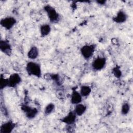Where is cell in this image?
Here are the masks:
<instances>
[{
  "instance_id": "cell-1",
  "label": "cell",
  "mask_w": 133,
  "mask_h": 133,
  "mask_svg": "<svg viewBox=\"0 0 133 133\" xmlns=\"http://www.w3.org/2000/svg\"><path fill=\"white\" fill-rule=\"evenodd\" d=\"M25 69L29 75H32L38 78L42 76V68L41 65L33 61H30L27 63Z\"/></svg>"
},
{
  "instance_id": "cell-4",
  "label": "cell",
  "mask_w": 133,
  "mask_h": 133,
  "mask_svg": "<svg viewBox=\"0 0 133 133\" xmlns=\"http://www.w3.org/2000/svg\"><path fill=\"white\" fill-rule=\"evenodd\" d=\"M21 109L24 113L25 116L30 119L35 118L38 113V111L37 108L32 107L25 104L21 106Z\"/></svg>"
},
{
  "instance_id": "cell-14",
  "label": "cell",
  "mask_w": 133,
  "mask_h": 133,
  "mask_svg": "<svg viewBox=\"0 0 133 133\" xmlns=\"http://www.w3.org/2000/svg\"><path fill=\"white\" fill-rule=\"evenodd\" d=\"M86 110H87V107L85 104H82L80 103L75 104L73 111L77 116H80L84 114Z\"/></svg>"
},
{
  "instance_id": "cell-7",
  "label": "cell",
  "mask_w": 133,
  "mask_h": 133,
  "mask_svg": "<svg viewBox=\"0 0 133 133\" xmlns=\"http://www.w3.org/2000/svg\"><path fill=\"white\" fill-rule=\"evenodd\" d=\"M22 79L20 75L17 73H14L10 75L8 77V87L15 88L17 87L21 82Z\"/></svg>"
},
{
  "instance_id": "cell-17",
  "label": "cell",
  "mask_w": 133,
  "mask_h": 133,
  "mask_svg": "<svg viewBox=\"0 0 133 133\" xmlns=\"http://www.w3.org/2000/svg\"><path fill=\"white\" fill-rule=\"evenodd\" d=\"M55 108V105L53 103H48L45 107L44 110V113L45 115H48L52 113Z\"/></svg>"
},
{
  "instance_id": "cell-20",
  "label": "cell",
  "mask_w": 133,
  "mask_h": 133,
  "mask_svg": "<svg viewBox=\"0 0 133 133\" xmlns=\"http://www.w3.org/2000/svg\"><path fill=\"white\" fill-rule=\"evenodd\" d=\"M112 73L114 76L117 78H119L122 76V72L120 70V68L117 66H115L113 68Z\"/></svg>"
},
{
  "instance_id": "cell-8",
  "label": "cell",
  "mask_w": 133,
  "mask_h": 133,
  "mask_svg": "<svg viewBox=\"0 0 133 133\" xmlns=\"http://www.w3.org/2000/svg\"><path fill=\"white\" fill-rule=\"evenodd\" d=\"M0 50L6 55L9 56L11 54V46L8 40L1 39L0 41Z\"/></svg>"
},
{
  "instance_id": "cell-6",
  "label": "cell",
  "mask_w": 133,
  "mask_h": 133,
  "mask_svg": "<svg viewBox=\"0 0 133 133\" xmlns=\"http://www.w3.org/2000/svg\"><path fill=\"white\" fill-rule=\"evenodd\" d=\"M16 23L17 20L12 16L4 17L1 19L0 22L1 26L7 30H9L12 29Z\"/></svg>"
},
{
  "instance_id": "cell-16",
  "label": "cell",
  "mask_w": 133,
  "mask_h": 133,
  "mask_svg": "<svg viewBox=\"0 0 133 133\" xmlns=\"http://www.w3.org/2000/svg\"><path fill=\"white\" fill-rule=\"evenodd\" d=\"M91 92V88L88 85H82L80 87L79 92L82 97H88Z\"/></svg>"
},
{
  "instance_id": "cell-3",
  "label": "cell",
  "mask_w": 133,
  "mask_h": 133,
  "mask_svg": "<svg viewBox=\"0 0 133 133\" xmlns=\"http://www.w3.org/2000/svg\"><path fill=\"white\" fill-rule=\"evenodd\" d=\"M96 46L94 44H87L83 46L80 49V52L83 57L86 60L90 59L95 51Z\"/></svg>"
},
{
  "instance_id": "cell-12",
  "label": "cell",
  "mask_w": 133,
  "mask_h": 133,
  "mask_svg": "<svg viewBox=\"0 0 133 133\" xmlns=\"http://www.w3.org/2000/svg\"><path fill=\"white\" fill-rule=\"evenodd\" d=\"M82 101V96L79 92L77 91L75 88L73 89L71 95V103L73 104H77L81 103Z\"/></svg>"
},
{
  "instance_id": "cell-15",
  "label": "cell",
  "mask_w": 133,
  "mask_h": 133,
  "mask_svg": "<svg viewBox=\"0 0 133 133\" xmlns=\"http://www.w3.org/2000/svg\"><path fill=\"white\" fill-rule=\"evenodd\" d=\"M41 36L43 37L47 36L51 32V26L48 24H44L41 25L39 28Z\"/></svg>"
},
{
  "instance_id": "cell-21",
  "label": "cell",
  "mask_w": 133,
  "mask_h": 133,
  "mask_svg": "<svg viewBox=\"0 0 133 133\" xmlns=\"http://www.w3.org/2000/svg\"><path fill=\"white\" fill-rule=\"evenodd\" d=\"M97 2L99 4L103 5V4H105V3L106 2V1H97Z\"/></svg>"
},
{
  "instance_id": "cell-13",
  "label": "cell",
  "mask_w": 133,
  "mask_h": 133,
  "mask_svg": "<svg viewBox=\"0 0 133 133\" xmlns=\"http://www.w3.org/2000/svg\"><path fill=\"white\" fill-rule=\"evenodd\" d=\"M39 55V50L38 48L35 46H32L28 52L27 56L31 60L36 59Z\"/></svg>"
},
{
  "instance_id": "cell-19",
  "label": "cell",
  "mask_w": 133,
  "mask_h": 133,
  "mask_svg": "<svg viewBox=\"0 0 133 133\" xmlns=\"http://www.w3.org/2000/svg\"><path fill=\"white\" fill-rule=\"evenodd\" d=\"M8 78H5L2 74L1 75V79H0V87L1 89L3 90L6 87H8Z\"/></svg>"
},
{
  "instance_id": "cell-5",
  "label": "cell",
  "mask_w": 133,
  "mask_h": 133,
  "mask_svg": "<svg viewBox=\"0 0 133 133\" xmlns=\"http://www.w3.org/2000/svg\"><path fill=\"white\" fill-rule=\"evenodd\" d=\"M107 59L104 57H98L94 59L91 63V66L95 71H100L105 66Z\"/></svg>"
},
{
  "instance_id": "cell-2",
  "label": "cell",
  "mask_w": 133,
  "mask_h": 133,
  "mask_svg": "<svg viewBox=\"0 0 133 133\" xmlns=\"http://www.w3.org/2000/svg\"><path fill=\"white\" fill-rule=\"evenodd\" d=\"M44 9L50 22L57 23L59 21L60 16L54 7L49 5H46L44 6Z\"/></svg>"
},
{
  "instance_id": "cell-11",
  "label": "cell",
  "mask_w": 133,
  "mask_h": 133,
  "mask_svg": "<svg viewBox=\"0 0 133 133\" xmlns=\"http://www.w3.org/2000/svg\"><path fill=\"white\" fill-rule=\"evenodd\" d=\"M127 18L128 16L126 13L124 11L120 10L117 12L116 16H115L112 19L113 21L117 23H122L125 22L127 20Z\"/></svg>"
},
{
  "instance_id": "cell-18",
  "label": "cell",
  "mask_w": 133,
  "mask_h": 133,
  "mask_svg": "<svg viewBox=\"0 0 133 133\" xmlns=\"http://www.w3.org/2000/svg\"><path fill=\"white\" fill-rule=\"evenodd\" d=\"M130 105L129 102H127V101H125L121 107V113L122 114L125 115H127L129 111H130Z\"/></svg>"
},
{
  "instance_id": "cell-9",
  "label": "cell",
  "mask_w": 133,
  "mask_h": 133,
  "mask_svg": "<svg viewBox=\"0 0 133 133\" xmlns=\"http://www.w3.org/2000/svg\"><path fill=\"white\" fill-rule=\"evenodd\" d=\"M16 124L12 121H8L2 124L1 126V133H11L16 127Z\"/></svg>"
},
{
  "instance_id": "cell-10",
  "label": "cell",
  "mask_w": 133,
  "mask_h": 133,
  "mask_svg": "<svg viewBox=\"0 0 133 133\" xmlns=\"http://www.w3.org/2000/svg\"><path fill=\"white\" fill-rule=\"evenodd\" d=\"M77 116L73 111H70L65 116L61 119V121L66 125L75 124Z\"/></svg>"
}]
</instances>
